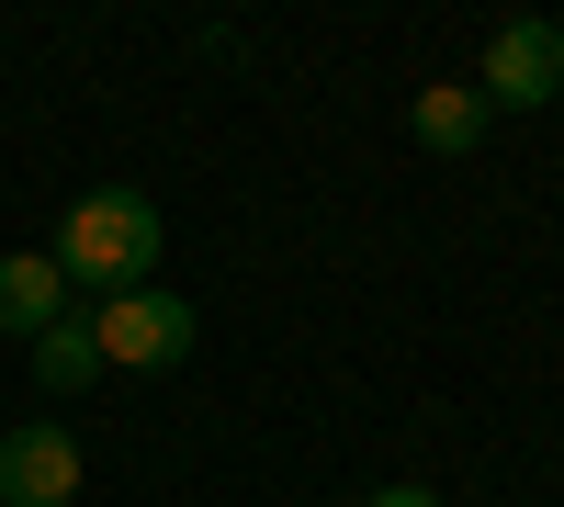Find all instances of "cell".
Here are the masks:
<instances>
[{"label":"cell","instance_id":"8","mask_svg":"<svg viewBox=\"0 0 564 507\" xmlns=\"http://www.w3.org/2000/svg\"><path fill=\"white\" fill-rule=\"evenodd\" d=\"M361 507H441V496H430V485H372Z\"/></svg>","mask_w":564,"mask_h":507},{"label":"cell","instance_id":"7","mask_svg":"<svg viewBox=\"0 0 564 507\" xmlns=\"http://www.w3.org/2000/svg\"><path fill=\"white\" fill-rule=\"evenodd\" d=\"M34 361H23V373L45 384V395H79V384H102V350H90V316H57V328H45V339H23Z\"/></svg>","mask_w":564,"mask_h":507},{"label":"cell","instance_id":"6","mask_svg":"<svg viewBox=\"0 0 564 507\" xmlns=\"http://www.w3.org/2000/svg\"><path fill=\"white\" fill-rule=\"evenodd\" d=\"M57 316H68L57 260H45V249H12V260H0V339H45Z\"/></svg>","mask_w":564,"mask_h":507},{"label":"cell","instance_id":"5","mask_svg":"<svg viewBox=\"0 0 564 507\" xmlns=\"http://www.w3.org/2000/svg\"><path fill=\"white\" fill-rule=\"evenodd\" d=\"M486 90L475 79H430V90H417V102H406V135H417V147H430V158H475L486 147Z\"/></svg>","mask_w":564,"mask_h":507},{"label":"cell","instance_id":"1","mask_svg":"<svg viewBox=\"0 0 564 507\" xmlns=\"http://www.w3.org/2000/svg\"><path fill=\"white\" fill-rule=\"evenodd\" d=\"M57 283L68 294H148V271H159V203L148 192H124V180H102V192H79L68 225H57Z\"/></svg>","mask_w":564,"mask_h":507},{"label":"cell","instance_id":"4","mask_svg":"<svg viewBox=\"0 0 564 507\" xmlns=\"http://www.w3.org/2000/svg\"><path fill=\"white\" fill-rule=\"evenodd\" d=\"M79 496V440L57 418H23L0 440V507H68Z\"/></svg>","mask_w":564,"mask_h":507},{"label":"cell","instance_id":"3","mask_svg":"<svg viewBox=\"0 0 564 507\" xmlns=\"http://www.w3.org/2000/svg\"><path fill=\"white\" fill-rule=\"evenodd\" d=\"M475 90H486V113H542L553 90H564V23H497L486 34V68H475Z\"/></svg>","mask_w":564,"mask_h":507},{"label":"cell","instance_id":"2","mask_svg":"<svg viewBox=\"0 0 564 507\" xmlns=\"http://www.w3.org/2000/svg\"><path fill=\"white\" fill-rule=\"evenodd\" d=\"M204 339V316L181 305V294H113V305H90V350H102V373H181Z\"/></svg>","mask_w":564,"mask_h":507}]
</instances>
